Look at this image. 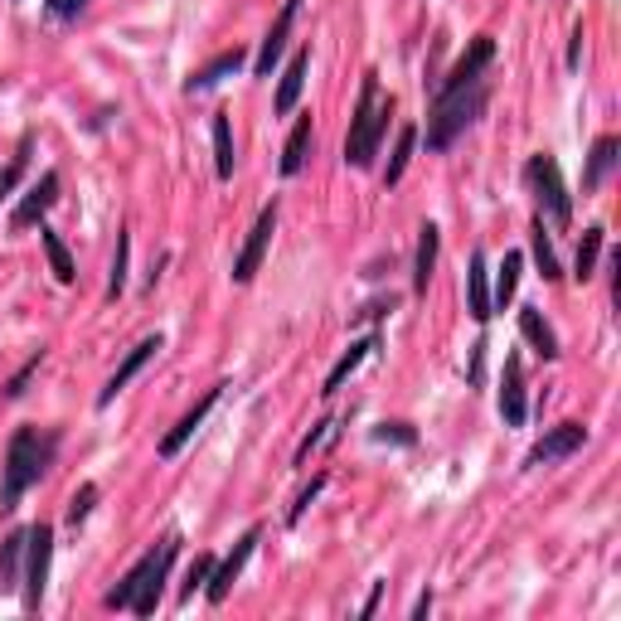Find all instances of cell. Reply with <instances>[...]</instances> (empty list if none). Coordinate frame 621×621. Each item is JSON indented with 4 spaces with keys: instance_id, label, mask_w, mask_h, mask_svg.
Here are the masks:
<instances>
[{
    "instance_id": "b9f144b4",
    "label": "cell",
    "mask_w": 621,
    "mask_h": 621,
    "mask_svg": "<svg viewBox=\"0 0 621 621\" xmlns=\"http://www.w3.org/2000/svg\"><path fill=\"white\" fill-rule=\"evenodd\" d=\"M428 612H432V592H422V598L413 602V621H422V617H428Z\"/></svg>"
},
{
    "instance_id": "ffe728a7",
    "label": "cell",
    "mask_w": 621,
    "mask_h": 621,
    "mask_svg": "<svg viewBox=\"0 0 621 621\" xmlns=\"http://www.w3.org/2000/svg\"><path fill=\"white\" fill-rule=\"evenodd\" d=\"M311 146H315V121H311V113H301L282 146V175H301V165L311 161Z\"/></svg>"
},
{
    "instance_id": "ba28073f",
    "label": "cell",
    "mask_w": 621,
    "mask_h": 621,
    "mask_svg": "<svg viewBox=\"0 0 621 621\" xmlns=\"http://www.w3.org/2000/svg\"><path fill=\"white\" fill-rule=\"evenodd\" d=\"M272 234H277V200L258 214V224L248 228V243H243L238 258H234V272H228V277H234L238 287H248L253 277H258V267H263V258H267V248H272Z\"/></svg>"
},
{
    "instance_id": "4dcf8cb0",
    "label": "cell",
    "mask_w": 621,
    "mask_h": 621,
    "mask_svg": "<svg viewBox=\"0 0 621 621\" xmlns=\"http://www.w3.org/2000/svg\"><path fill=\"white\" fill-rule=\"evenodd\" d=\"M93 505H97V485H93V481H83L78 491L68 495V515H64V520H68V529H78L83 520L93 515Z\"/></svg>"
},
{
    "instance_id": "f35d334b",
    "label": "cell",
    "mask_w": 621,
    "mask_h": 621,
    "mask_svg": "<svg viewBox=\"0 0 621 621\" xmlns=\"http://www.w3.org/2000/svg\"><path fill=\"white\" fill-rule=\"evenodd\" d=\"M568 68H582V24H574V40H568Z\"/></svg>"
},
{
    "instance_id": "9c48e42d",
    "label": "cell",
    "mask_w": 621,
    "mask_h": 621,
    "mask_svg": "<svg viewBox=\"0 0 621 621\" xmlns=\"http://www.w3.org/2000/svg\"><path fill=\"white\" fill-rule=\"evenodd\" d=\"M582 447H588V428H582V422H558V428H549V432L539 437V442L529 447L525 467H529V471L554 467V461H568L574 452H582Z\"/></svg>"
},
{
    "instance_id": "e0dca14e",
    "label": "cell",
    "mask_w": 621,
    "mask_h": 621,
    "mask_svg": "<svg viewBox=\"0 0 621 621\" xmlns=\"http://www.w3.org/2000/svg\"><path fill=\"white\" fill-rule=\"evenodd\" d=\"M243 58H248V54H243L238 44H234V49H224V54H214L210 64L194 68L190 78H185V93L194 97V93H210V88H218V83H224L228 73H238V68H243Z\"/></svg>"
},
{
    "instance_id": "f546056e",
    "label": "cell",
    "mask_w": 621,
    "mask_h": 621,
    "mask_svg": "<svg viewBox=\"0 0 621 621\" xmlns=\"http://www.w3.org/2000/svg\"><path fill=\"white\" fill-rule=\"evenodd\" d=\"M131 272V228H117V253H113V272H107V301H117L127 291Z\"/></svg>"
},
{
    "instance_id": "ab89813d",
    "label": "cell",
    "mask_w": 621,
    "mask_h": 621,
    "mask_svg": "<svg viewBox=\"0 0 621 621\" xmlns=\"http://www.w3.org/2000/svg\"><path fill=\"white\" fill-rule=\"evenodd\" d=\"M481 364H485V340H477V345H471V370H467L471 384H481Z\"/></svg>"
},
{
    "instance_id": "30bf717a",
    "label": "cell",
    "mask_w": 621,
    "mask_h": 621,
    "mask_svg": "<svg viewBox=\"0 0 621 621\" xmlns=\"http://www.w3.org/2000/svg\"><path fill=\"white\" fill-rule=\"evenodd\" d=\"M54 204H58V170H44V175L20 194L15 210H10V228H15V234H24V228L44 224V214L54 210Z\"/></svg>"
},
{
    "instance_id": "9a60e30c",
    "label": "cell",
    "mask_w": 621,
    "mask_h": 621,
    "mask_svg": "<svg viewBox=\"0 0 621 621\" xmlns=\"http://www.w3.org/2000/svg\"><path fill=\"white\" fill-rule=\"evenodd\" d=\"M307 68H311V49L301 44L297 54L287 58V68H282V83H277V97H272L277 117L297 113V103H301V88H307Z\"/></svg>"
},
{
    "instance_id": "4316f807",
    "label": "cell",
    "mask_w": 621,
    "mask_h": 621,
    "mask_svg": "<svg viewBox=\"0 0 621 621\" xmlns=\"http://www.w3.org/2000/svg\"><path fill=\"white\" fill-rule=\"evenodd\" d=\"M529 253H534V267H539L544 282H564V267H558V253H554V238L544 228V218H534V228H529Z\"/></svg>"
},
{
    "instance_id": "836d02e7",
    "label": "cell",
    "mask_w": 621,
    "mask_h": 621,
    "mask_svg": "<svg viewBox=\"0 0 621 621\" xmlns=\"http://www.w3.org/2000/svg\"><path fill=\"white\" fill-rule=\"evenodd\" d=\"M40 364H44V345L34 350V355L24 360L15 374H10V384H6V398H10V404H15V398H24V388H30V379H34V374H40Z\"/></svg>"
},
{
    "instance_id": "8fae6325",
    "label": "cell",
    "mask_w": 621,
    "mask_h": 621,
    "mask_svg": "<svg viewBox=\"0 0 621 621\" xmlns=\"http://www.w3.org/2000/svg\"><path fill=\"white\" fill-rule=\"evenodd\" d=\"M161 350H165V340H161V335H146V340H137V345L127 350V360H121L117 370H113V379L103 384V394H97V408H113V398H117L131 379H137V374H141L156 355H161Z\"/></svg>"
},
{
    "instance_id": "277c9868",
    "label": "cell",
    "mask_w": 621,
    "mask_h": 621,
    "mask_svg": "<svg viewBox=\"0 0 621 621\" xmlns=\"http://www.w3.org/2000/svg\"><path fill=\"white\" fill-rule=\"evenodd\" d=\"M485 103H491V78H477L467 88H437V103L428 113V151H447L485 113Z\"/></svg>"
},
{
    "instance_id": "3957f363",
    "label": "cell",
    "mask_w": 621,
    "mask_h": 621,
    "mask_svg": "<svg viewBox=\"0 0 621 621\" xmlns=\"http://www.w3.org/2000/svg\"><path fill=\"white\" fill-rule=\"evenodd\" d=\"M388 117H394V97L384 93L379 73H364L355 117H350V131H345V165L355 170L374 165V156H379V146L388 137Z\"/></svg>"
},
{
    "instance_id": "44dd1931",
    "label": "cell",
    "mask_w": 621,
    "mask_h": 621,
    "mask_svg": "<svg viewBox=\"0 0 621 621\" xmlns=\"http://www.w3.org/2000/svg\"><path fill=\"white\" fill-rule=\"evenodd\" d=\"M617 161H621V141L617 137H598L592 141V151H588V170H582V190H602V180L617 170Z\"/></svg>"
},
{
    "instance_id": "2e32d148",
    "label": "cell",
    "mask_w": 621,
    "mask_h": 621,
    "mask_svg": "<svg viewBox=\"0 0 621 621\" xmlns=\"http://www.w3.org/2000/svg\"><path fill=\"white\" fill-rule=\"evenodd\" d=\"M467 311H471V321L485 325L491 321V272H485V253L477 248L471 253V267H467Z\"/></svg>"
},
{
    "instance_id": "d590c367",
    "label": "cell",
    "mask_w": 621,
    "mask_h": 621,
    "mask_svg": "<svg viewBox=\"0 0 621 621\" xmlns=\"http://www.w3.org/2000/svg\"><path fill=\"white\" fill-rule=\"evenodd\" d=\"M370 437H374V442H394V447H413V442H418V432H413L408 422H379Z\"/></svg>"
},
{
    "instance_id": "5bb4252c",
    "label": "cell",
    "mask_w": 621,
    "mask_h": 621,
    "mask_svg": "<svg viewBox=\"0 0 621 621\" xmlns=\"http://www.w3.org/2000/svg\"><path fill=\"white\" fill-rule=\"evenodd\" d=\"M501 418L510 428L529 418V404H525V360L520 355H505V370H501Z\"/></svg>"
},
{
    "instance_id": "7c38bea8",
    "label": "cell",
    "mask_w": 621,
    "mask_h": 621,
    "mask_svg": "<svg viewBox=\"0 0 621 621\" xmlns=\"http://www.w3.org/2000/svg\"><path fill=\"white\" fill-rule=\"evenodd\" d=\"M301 15V0H282V15L272 20V30L263 34V49H258V64H253V73L258 78H272V68L282 64V54H287V40H291V24H297Z\"/></svg>"
},
{
    "instance_id": "6da1fadb",
    "label": "cell",
    "mask_w": 621,
    "mask_h": 621,
    "mask_svg": "<svg viewBox=\"0 0 621 621\" xmlns=\"http://www.w3.org/2000/svg\"><path fill=\"white\" fill-rule=\"evenodd\" d=\"M58 442H64V437L54 428H34V422L10 432L6 461H0V520L15 515L24 495L49 477V467H54V457H58Z\"/></svg>"
},
{
    "instance_id": "f1b7e54d",
    "label": "cell",
    "mask_w": 621,
    "mask_h": 621,
    "mask_svg": "<svg viewBox=\"0 0 621 621\" xmlns=\"http://www.w3.org/2000/svg\"><path fill=\"white\" fill-rule=\"evenodd\" d=\"M413 146H418V127H413V121H404V127H398V141H394V156H388V165H384V185H388V190L404 180V170H408V161H413Z\"/></svg>"
},
{
    "instance_id": "603a6c76",
    "label": "cell",
    "mask_w": 621,
    "mask_h": 621,
    "mask_svg": "<svg viewBox=\"0 0 621 621\" xmlns=\"http://www.w3.org/2000/svg\"><path fill=\"white\" fill-rule=\"evenodd\" d=\"M520 272H525V253H505V263L495 267V287H491V311H505L520 291Z\"/></svg>"
},
{
    "instance_id": "60d3db41",
    "label": "cell",
    "mask_w": 621,
    "mask_h": 621,
    "mask_svg": "<svg viewBox=\"0 0 621 621\" xmlns=\"http://www.w3.org/2000/svg\"><path fill=\"white\" fill-rule=\"evenodd\" d=\"M384 588H388V582H374V588H370V598H364V607H360V617H374V612H379Z\"/></svg>"
},
{
    "instance_id": "74e56055",
    "label": "cell",
    "mask_w": 621,
    "mask_h": 621,
    "mask_svg": "<svg viewBox=\"0 0 621 621\" xmlns=\"http://www.w3.org/2000/svg\"><path fill=\"white\" fill-rule=\"evenodd\" d=\"M44 6L54 20H78L83 10H88V0H44Z\"/></svg>"
},
{
    "instance_id": "ac0fdd59",
    "label": "cell",
    "mask_w": 621,
    "mask_h": 621,
    "mask_svg": "<svg viewBox=\"0 0 621 621\" xmlns=\"http://www.w3.org/2000/svg\"><path fill=\"white\" fill-rule=\"evenodd\" d=\"M374 350H379V335H364V340H355V345H350V350H345V355H340V360H335V370H331V374H325V384H321V398H335V394H340V388H345V379H350V374H355V370H360V364H364V360H370V355H374Z\"/></svg>"
},
{
    "instance_id": "e575fe53",
    "label": "cell",
    "mask_w": 621,
    "mask_h": 621,
    "mask_svg": "<svg viewBox=\"0 0 621 621\" xmlns=\"http://www.w3.org/2000/svg\"><path fill=\"white\" fill-rule=\"evenodd\" d=\"M24 165H30V137H20V151H15V161H10L6 170H0V200H10V190L24 180Z\"/></svg>"
},
{
    "instance_id": "8d00e7d4",
    "label": "cell",
    "mask_w": 621,
    "mask_h": 621,
    "mask_svg": "<svg viewBox=\"0 0 621 621\" xmlns=\"http://www.w3.org/2000/svg\"><path fill=\"white\" fill-rule=\"evenodd\" d=\"M321 491H325V477H315V481L307 485V491H301V495H297V505H291V510H287V525H301V515H307V510L315 505V495H321Z\"/></svg>"
},
{
    "instance_id": "d4e9b609",
    "label": "cell",
    "mask_w": 621,
    "mask_h": 621,
    "mask_svg": "<svg viewBox=\"0 0 621 621\" xmlns=\"http://www.w3.org/2000/svg\"><path fill=\"white\" fill-rule=\"evenodd\" d=\"M602 243H607V228H602V224L582 228V238H578V253H574V277H578V282H592V277H598Z\"/></svg>"
},
{
    "instance_id": "1f68e13d",
    "label": "cell",
    "mask_w": 621,
    "mask_h": 621,
    "mask_svg": "<svg viewBox=\"0 0 621 621\" xmlns=\"http://www.w3.org/2000/svg\"><path fill=\"white\" fill-rule=\"evenodd\" d=\"M331 437H335V422H331V418H321L307 437H301V447H297V467H311V457L321 452V442H331Z\"/></svg>"
},
{
    "instance_id": "5b68a950",
    "label": "cell",
    "mask_w": 621,
    "mask_h": 621,
    "mask_svg": "<svg viewBox=\"0 0 621 621\" xmlns=\"http://www.w3.org/2000/svg\"><path fill=\"white\" fill-rule=\"evenodd\" d=\"M525 185L534 194V204H539V218H549L554 228L574 224V194H568L564 170H558V161L549 151H539V156H529L525 161Z\"/></svg>"
},
{
    "instance_id": "7402d4cb",
    "label": "cell",
    "mask_w": 621,
    "mask_h": 621,
    "mask_svg": "<svg viewBox=\"0 0 621 621\" xmlns=\"http://www.w3.org/2000/svg\"><path fill=\"white\" fill-rule=\"evenodd\" d=\"M520 335L529 340V345H534V355H539V360H558V355H564V350H558L554 325L544 321V311H534V307H525V311H520Z\"/></svg>"
},
{
    "instance_id": "83f0119b",
    "label": "cell",
    "mask_w": 621,
    "mask_h": 621,
    "mask_svg": "<svg viewBox=\"0 0 621 621\" xmlns=\"http://www.w3.org/2000/svg\"><path fill=\"white\" fill-rule=\"evenodd\" d=\"M40 243H44V253H49V267H54V277L64 287H73V277H78V267H73V253H68V243L58 238V228H49L40 224Z\"/></svg>"
},
{
    "instance_id": "484cf974",
    "label": "cell",
    "mask_w": 621,
    "mask_h": 621,
    "mask_svg": "<svg viewBox=\"0 0 621 621\" xmlns=\"http://www.w3.org/2000/svg\"><path fill=\"white\" fill-rule=\"evenodd\" d=\"M24 578V529L0 539V592H15Z\"/></svg>"
},
{
    "instance_id": "d6a6232c",
    "label": "cell",
    "mask_w": 621,
    "mask_h": 621,
    "mask_svg": "<svg viewBox=\"0 0 621 621\" xmlns=\"http://www.w3.org/2000/svg\"><path fill=\"white\" fill-rule=\"evenodd\" d=\"M210 574H214V554H194V564L185 568V582H180V598H194V592L204 588V582H210Z\"/></svg>"
},
{
    "instance_id": "7a4b0ae2",
    "label": "cell",
    "mask_w": 621,
    "mask_h": 621,
    "mask_svg": "<svg viewBox=\"0 0 621 621\" xmlns=\"http://www.w3.org/2000/svg\"><path fill=\"white\" fill-rule=\"evenodd\" d=\"M180 529H170L156 549H146L137 564L121 574V582L103 598L107 612H137V617H156V607L165 598V582H170V568L180 558Z\"/></svg>"
},
{
    "instance_id": "52a82bcc",
    "label": "cell",
    "mask_w": 621,
    "mask_h": 621,
    "mask_svg": "<svg viewBox=\"0 0 621 621\" xmlns=\"http://www.w3.org/2000/svg\"><path fill=\"white\" fill-rule=\"evenodd\" d=\"M258 544H263V525H253V529L238 534L234 554H228V558H214V574H210V582H204V598H210L214 607L228 602V592H234V582L243 578V568H248V558H253V549H258Z\"/></svg>"
},
{
    "instance_id": "cb8c5ba5",
    "label": "cell",
    "mask_w": 621,
    "mask_h": 621,
    "mask_svg": "<svg viewBox=\"0 0 621 621\" xmlns=\"http://www.w3.org/2000/svg\"><path fill=\"white\" fill-rule=\"evenodd\" d=\"M210 131H214V175L218 180H234L238 151H234V127H228V113H214Z\"/></svg>"
},
{
    "instance_id": "8992f818",
    "label": "cell",
    "mask_w": 621,
    "mask_h": 621,
    "mask_svg": "<svg viewBox=\"0 0 621 621\" xmlns=\"http://www.w3.org/2000/svg\"><path fill=\"white\" fill-rule=\"evenodd\" d=\"M49 568H54V525H30L24 529V578H20V602L24 612H40L49 592Z\"/></svg>"
},
{
    "instance_id": "d6986e66",
    "label": "cell",
    "mask_w": 621,
    "mask_h": 621,
    "mask_svg": "<svg viewBox=\"0 0 621 621\" xmlns=\"http://www.w3.org/2000/svg\"><path fill=\"white\" fill-rule=\"evenodd\" d=\"M437 253H442V234H437V224H422L418 228V258H413V291H418V297H428V287H432Z\"/></svg>"
},
{
    "instance_id": "4fadbf2b",
    "label": "cell",
    "mask_w": 621,
    "mask_h": 621,
    "mask_svg": "<svg viewBox=\"0 0 621 621\" xmlns=\"http://www.w3.org/2000/svg\"><path fill=\"white\" fill-rule=\"evenodd\" d=\"M224 388H228V384H214V388H204V398H200V404H194V408L185 413V418H180L175 428H170V432L161 437V457H165V461H170V457H180V447H185L190 437L204 428V418H210V413H214V404H218V398H224Z\"/></svg>"
}]
</instances>
